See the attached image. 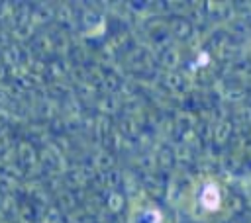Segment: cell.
Returning <instances> with one entry per match:
<instances>
[{"label": "cell", "mask_w": 251, "mask_h": 223, "mask_svg": "<svg viewBox=\"0 0 251 223\" xmlns=\"http://www.w3.org/2000/svg\"><path fill=\"white\" fill-rule=\"evenodd\" d=\"M202 203L208 207V209H216L218 203H220V194H218V188L208 184L204 188V194H202Z\"/></svg>", "instance_id": "cell-1"}]
</instances>
